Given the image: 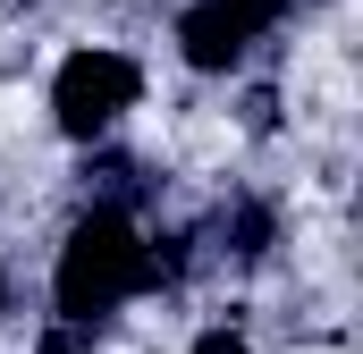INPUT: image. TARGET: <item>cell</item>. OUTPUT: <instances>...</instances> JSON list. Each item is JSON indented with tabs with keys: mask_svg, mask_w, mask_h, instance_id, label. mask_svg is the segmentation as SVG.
Returning a JSON list of instances; mask_svg holds the SVG:
<instances>
[{
	"mask_svg": "<svg viewBox=\"0 0 363 354\" xmlns=\"http://www.w3.org/2000/svg\"><path fill=\"white\" fill-rule=\"evenodd\" d=\"M152 287H161V262H152V245L135 236V219H127L118 202H93L85 219L68 228L60 270H51V304H60V321L101 329L127 295H152Z\"/></svg>",
	"mask_w": 363,
	"mask_h": 354,
	"instance_id": "cell-1",
	"label": "cell"
},
{
	"mask_svg": "<svg viewBox=\"0 0 363 354\" xmlns=\"http://www.w3.org/2000/svg\"><path fill=\"white\" fill-rule=\"evenodd\" d=\"M135 93H144V68L127 59V51H68L60 59V76H51V118H60V135H77V144H93V135H110L127 110H135Z\"/></svg>",
	"mask_w": 363,
	"mask_h": 354,
	"instance_id": "cell-2",
	"label": "cell"
},
{
	"mask_svg": "<svg viewBox=\"0 0 363 354\" xmlns=\"http://www.w3.org/2000/svg\"><path fill=\"white\" fill-rule=\"evenodd\" d=\"M271 17L254 8V0H194L178 17V51L186 68H203V76H228L245 51H254V34H262Z\"/></svg>",
	"mask_w": 363,
	"mask_h": 354,
	"instance_id": "cell-3",
	"label": "cell"
},
{
	"mask_svg": "<svg viewBox=\"0 0 363 354\" xmlns=\"http://www.w3.org/2000/svg\"><path fill=\"white\" fill-rule=\"evenodd\" d=\"M220 236H228L237 262H262L271 253V211L262 202H237V211H220Z\"/></svg>",
	"mask_w": 363,
	"mask_h": 354,
	"instance_id": "cell-4",
	"label": "cell"
},
{
	"mask_svg": "<svg viewBox=\"0 0 363 354\" xmlns=\"http://www.w3.org/2000/svg\"><path fill=\"white\" fill-rule=\"evenodd\" d=\"M85 338H93L85 321H60V329H51V338H43V354H77V346H85Z\"/></svg>",
	"mask_w": 363,
	"mask_h": 354,
	"instance_id": "cell-5",
	"label": "cell"
},
{
	"mask_svg": "<svg viewBox=\"0 0 363 354\" xmlns=\"http://www.w3.org/2000/svg\"><path fill=\"white\" fill-rule=\"evenodd\" d=\"M194 354H245V338H237V329H203V338H194Z\"/></svg>",
	"mask_w": 363,
	"mask_h": 354,
	"instance_id": "cell-6",
	"label": "cell"
},
{
	"mask_svg": "<svg viewBox=\"0 0 363 354\" xmlns=\"http://www.w3.org/2000/svg\"><path fill=\"white\" fill-rule=\"evenodd\" d=\"M254 8H262V17H271V25H279V17H287V0H254Z\"/></svg>",
	"mask_w": 363,
	"mask_h": 354,
	"instance_id": "cell-7",
	"label": "cell"
},
{
	"mask_svg": "<svg viewBox=\"0 0 363 354\" xmlns=\"http://www.w3.org/2000/svg\"><path fill=\"white\" fill-rule=\"evenodd\" d=\"M0 312H9V278H0Z\"/></svg>",
	"mask_w": 363,
	"mask_h": 354,
	"instance_id": "cell-8",
	"label": "cell"
}]
</instances>
